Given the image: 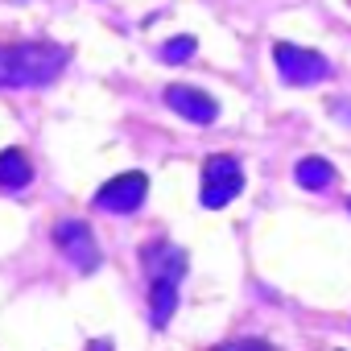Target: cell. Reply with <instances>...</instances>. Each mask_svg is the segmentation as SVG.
Returning <instances> with one entry per match:
<instances>
[{
  "label": "cell",
  "mask_w": 351,
  "mask_h": 351,
  "mask_svg": "<svg viewBox=\"0 0 351 351\" xmlns=\"http://www.w3.org/2000/svg\"><path fill=\"white\" fill-rule=\"evenodd\" d=\"M71 62L58 42H9L0 46V87H46Z\"/></svg>",
  "instance_id": "6da1fadb"
},
{
  "label": "cell",
  "mask_w": 351,
  "mask_h": 351,
  "mask_svg": "<svg viewBox=\"0 0 351 351\" xmlns=\"http://www.w3.org/2000/svg\"><path fill=\"white\" fill-rule=\"evenodd\" d=\"M165 104L178 112L182 120H191V124H215V116H219V104L207 91L186 87V83H169L165 87Z\"/></svg>",
  "instance_id": "52a82bcc"
},
{
  "label": "cell",
  "mask_w": 351,
  "mask_h": 351,
  "mask_svg": "<svg viewBox=\"0 0 351 351\" xmlns=\"http://www.w3.org/2000/svg\"><path fill=\"white\" fill-rule=\"evenodd\" d=\"M54 244H58V252L75 269H83V273H95L99 269V244H95V232L83 219H62L54 228Z\"/></svg>",
  "instance_id": "8992f818"
},
{
  "label": "cell",
  "mask_w": 351,
  "mask_h": 351,
  "mask_svg": "<svg viewBox=\"0 0 351 351\" xmlns=\"http://www.w3.org/2000/svg\"><path fill=\"white\" fill-rule=\"evenodd\" d=\"M215 351H273V343H265V339H232V343H223Z\"/></svg>",
  "instance_id": "8fae6325"
},
{
  "label": "cell",
  "mask_w": 351,
  "mask_h": 351,
  "mask_svg": "<svg viewBox=\"0 0 351 351\" xmlns=\"http://www.w3.org/2000/svg\"><path fill=\"white\" fill-rule=\"evenodd\" d=\"M347 211H351V199H347Z\"/></svg>",
  "instance_id": "7c38bea8"
},
{
  "label": "cell",
  "mask_w": 351,
  "mask_h": 351,
  "mask_svg": "<svg viewBox=\"0 0 351 351\" xmlns=\"http://www.w3.org/2000/svg\"><path fill=\"white\" fill-rule=\"evenodd\" d=\"M293 178H298V186H306V191H330L335 178H339V169H335L326 157H302L298 169H293Z\"/></svg>",
  "instance_id": "ba28073f"
},
{
  "label": "cell",
  "mask_w": 351,
  "mask_h": 351,
  "mask_svg": "<svg viewBox=\"0 0 351 351\" xmlns=\"http://www.w3.org/2000/svg\"><path fill=\"white\" fill-rule=\"evenodd\" d=\"M195 46H199V42H195L191 34L169 38V42L161 46V62H169V66H173V62H186V58H195Z\"/></svg>",
  "instance_id": "30bf717a"
},
{
  "label": "cell",
  "mask_w": 351,
  "mask_h": 351,
  "mask_svg": "<svg viewBox=\"0 0 351 351\" xmlns=\"http://www.w3.org/2000/svg\"><path fill=\"white\" fill-rule=\"evenodd\" d=\"M141 261L149 273V322L165 326L173 318V310H178V285L186 277V248L157 240L141 252Z\"/></svg>",
  "instance_id": "7a4b0ae2"
},
{
  "label": "cell",
  "mask_w": 351,
  "mask_h": 351,
  "mask_svg": "<svg viewBox=\"0 0 351 351\" xmlns=\"http://www.w3.org/2000/svg\"><path fill=\"white\" fill-rule=\"evenodd\" d=\"M273 62L281 71V79L289 87H310V83H322L330 62L318 54V50H306V46H293V42H277L273 46Z\"/></svg>",
  "instance_id": "277c9868"
},
{
  "label": "cell",
  "mask_w": 351,
  "mask_h": 351,
  "mask_svg": "<svg viewBox=\"0 0 351 351\" xmlns=\"http://www.w3.org/2000/svg\"><path fill=\"white\" fill-rule=\"evenodd\" d=\"M149 195V178L141 169H128V173H116L112 182H104L95 191V207L99 211H112V215H132Z\"/></svg>",
  "instance_id": "5b68a950"
},
{
  "label": "cell",
  "mask_w": 351,
  "mask_h": 351,
  "mask_svg": "<svg viewBox=\"0 0 351 351\" xmlns=\"http://www.w3.org/2000/svg\"><path fill=\"white\" fill-rule=\"evenodd\" d=\"M29 178H34V165H29V157L21 149H5V153H0V186L21 191V186H29Z\"/></svg>",
  "instance_id": "9c48e42d"
},
{
  "label": "cell",
  "mask_w": 351,
  "mask_h": 351,
  "mask_svg": "<svg viewBox=\"0 0 351 351\" xmlns=\"http://www.w3.org/2000/svg\"><path fill=\"white\" fill-rule=\"evenodd\" d=\"M240 191H244V169L236 157L219 153V157L203 161V191H199L203 207H228Z\"/></svg>",
  "instance_id": "3957f363"
}]
</instances>
